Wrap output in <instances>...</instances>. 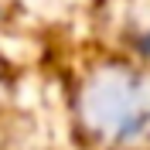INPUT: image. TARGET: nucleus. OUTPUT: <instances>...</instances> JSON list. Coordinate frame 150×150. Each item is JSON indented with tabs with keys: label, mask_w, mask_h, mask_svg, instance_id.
<instances>
[{
	"label": "nucleus",
	"mask_w": 150,
	"mask_h": 150,
	"mask_svg": "<svg viewBox=\"0 0 150 150\" xmlns=\"http://www.w3.org/2000/svg\"><path fill=\"white\" fill-rule=\"evenodd\" d=\"M85 112H92L99 133L112 140H133L150 123V96L137 79L116 75L92 89V99H85Z\"/></svg>",
	"instance_id": "obj_1"
}]
</instances>
